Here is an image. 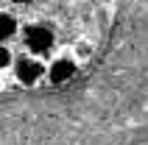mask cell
I'll list each match as a JSON object with an SVG mask.
<instances>
[{"label": "cell", "instance_id": "6da1fadb", "mask_svg": "<svg viewBox=\"0 0 148 145\" xmlns=\"http://www.w3.org/2000/svg\"><path fill=\"white\" fill-rule=\"evenodd\" d=\"M148 140V0H120L87 67L25 75L0 95V145H140Z\"/></svg>", "mask_w": 148, "mask_h": 145}]
</instances>
